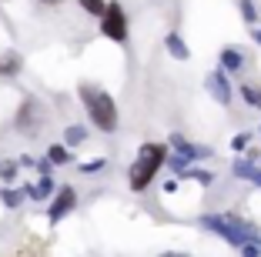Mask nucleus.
Listing matches in <instances>:
<instances>
[{
	"label": "nucleus",
	"instance_id": "nucleus-15",
	"mask_svg": "<svg viewBox=\"0 0 261 257\" xmlns=\"http://www.w3.org/2000/svg\"><path fill=\"white\" fill-rule=\"evenodd\" d=\"M241 97H245V104H251V107H258V110H261V91H258V87L245 83V87H241Z\"/></svg>",
	"mask_w": 261,
	"mask_h": 257
},
{
	"label": "nucleus",
	"instance_id": "nucleus-7",
	"mask_svg": "<svg viewBox=\"0 0 261 257\" xmlns=\"http://www.w3.org/2000/svg\"><path fill=\"white\" fill-rule=\"evenodd\" d=\"M171 147H174V154H181V157H188V160H198V157H207V147H194V144H188L181 134H171Z\"/></svg>",
	"mask_w": 261,
	"mask_h": 257
},
{
	"label": "nucleus",
	"instance_id": "nucleus-17",
	"mask_svg": "<svg viewBox=\"0 0 261 257\" xmlns=\"http://www.w3.org/2000/svg\"><path fill=\"white\" fill-rule=\"evenodd\" d=\"M17 177V164L14 160H0V181H14Z\"/></svg>",
	"mask_w": 261,
	"mask_h": 257
},
{
	"label": "nucleus",
	"instance_id": "nucleus-23",
	"mask_svg": "<svg viewBox=\"0 0 261 257\" xmlns=\"http://www.w3.org/2000/svg\"><path fill=\"white\" fill-rule=\"evenodd\" d=\"M248 177H251V184H258V187H261V167H251V170H248Z\"/></svg>",
	"mask_w": 261,
	"mask_h": 257
},
{
	"label": "nucleus",
	"instance_id": "nucleus-9",
	"mask_svg": "<svg viewBox=\"0 0 261 257\" xmlns=\"http://www.w3.org/2000/svg\"><path fill=\"white\" fill-rule=\"evenodd\" d=\"M20 67H23V61L17 50H0V77H17Z\"/></svg>",
	"mask_w": 261,
	"mask_h": 257
},
{
	"label": "nucleus",
	"instance_id": "nucleus-8",
	"mask_svg": "<svg viewBox=\"0 0 261 257\" xmlns=\"http://www.w3.org/2000/svg\"><path fill=\"white\" fill-rule=\"evenodd\" d=\"M23 194L31 197V201H47V197L54 194V181H50V174H47V177H37L34 184H27V187H23Z\"/></svg>",
	"mask_w": 261,
	"mask_h": 257
},
{
	"label": "nucleus",
	"instance_id": "nucleus-14",
	"mask_svg": "<svg viewBox=\"0 0 261 257\" xmlns=\"http://www.w3.org/2000/svg\"><path fill=\"white\" fill-rule=\"evenodd\" d=\"M221 67H224V70H238V67H241V53L234 50V47L221 50Z\"/></svg>",
	"mask_w": 261,
	"mask_h": 257
},
{
	"label": "nucleus",
	"instance_id": "nucleus-24",
	"mask_svg": "<svg viewBox=\"0 0 261 257\" xmlns=\"http://www.w3.org/2000/svg\"><path fill=\"white\" fill-rule=\"evenodd\" d=\"M248 140H251V134H238V137H234V147H238V151H241V147H245Z\"/></svg>",
	"mask_w": 261,
	"mask_h": 257
},
{
	"label": "nucleus",
	"instance_id": "nucleus-2",
	"mask_svg": "<svg viewBox=\"0 0 261 257\" xmlns=\"http://www.w3.org/2000/svg\"><path fill=\"white\" fill-rule=\"evenodd\" d=\"M81 100H84L87 107V117H91V124L97 130H104V134H114L117 130V104L111 94L97 91V87H91V83H81Z\"/></svg>",
	"mask_w": 261,
	"mask_h": 257
},
{
	"label": "nucleus",
	"instance_id": "nucleus-25",
	"mask_svg": "<svg viewBox=\"0 0 261 257\" xmlns=\"http://www.w3.org/2000/svg\"><path fill=\"white\" fill-rule=\"evenodd\" d=\"M40 4H47V7H57V4H61V0H40Z\"/></svg>",
	"mask_w": 261,
	"mask_h": 257
},
{
	"label": "nucleus",
	"instance_id": "nucleus-21",
	"mask_svg": "<svg viewBox=\"0 0 261 257\" xmlns=\"http://www.w3.org/2000/svg\"><path fill=\"white\" fill-rule=\"evenodd\" d=\"M168 164H171V170H177V174H181V170H185V167L191 164V160L181 157V154H174V157H168Z\"/></svg>",
	"mask_w": 261,
	"mask_h": 257
},
{
	"label": "nucleus",
	"instance_id": "nucleus-18",
	"mask_svg": "<svg viewBox=\"0 0 261 257\" xmlns=\"http://www.w3.org/2000/svg\"><path fill=\"white\" fill-rule=\"evenodd\" d=\"M241 14H245V20H248V23H254V20H258V10H254V4H251V0H241Z\"/></svg>",
	"mask_w": 261,
	"mask_h": 257
},
{
	"label": "nucleus",
	"instance_id": "nucleus-27",
	"mask_svg": "<svg viewBox=\"0 0 261 257\" xmlns=\"http://www.w3.org/2000/svg\"><path fill=\"white\" fill-rule=\"evenodd\" d=\"M254 40H258V44H261V31H254Z\"/></svg>",
	"mask_w": 261,
	"mask_h": 257
},
{
	"label": "nucleus",
	"instance_id": "nucleus-19",
	"mask_svg": "<svg viewBox=\"0 0 261 257\" xmlns=\"http://www.w3.org/2000/svg\"><path fill=\"white\" fill-rule=\"evenodd\" d=\"M181 174L191 177V181H201V184H211V181H215V177L207 174V170H181Z\"/></svg>",
	"mask_w": 261,
	"mask_h": 257
},
{
	"label": "nucleus",
	"instance_id": "nucleus-10",
	"mask_svg": "<svg viewBox=\"0 0 261 257\" xmlns=\"http://www.w3.org/2000/svg\"><path fill=\"white\" fill-rule=\"evenodd\" d=\"M44 160H50V167L70 164V147H64V144H50V147H47V157H44Z\"/></svg>",
	"mask_w": 261,
	"mask_h": 257
},
{
	"label": "nucleus",
	"instance_id": "nucleus-5",
	"mask_svg": "<svg viewBox=\"0 0 261 257\" xmlns=\"http://www.w3.org/2000/svg\"><path fill=\"white\" fill-rule=\"evenodd\" d=\"M74 207H77V190L74 187H61L54 194V201H50V207H47V217H50V224H57V220H64Z\"/></svg>",
	"mask_w": 261,
	"mask_h": 257
},
{
	"label": "nucleus",
	"instance_id": "nucleus-16",
	"mask_svg": "<svg viewBox=\"0 0 261 257\" xmlns=\"http://www.w3.org/2000/svg\"><path fill=\"white\" fill-rule=\"evenodd\" d=\"M81 7H84L87 14L100 17V14H104V7H108V0H81Z\"/></svg>",
	"mask_w": 261,
	"mask_h": 257
},
{
	"label": "nucleus",
	"instance_id": "nucleus-12",
	"mask_svg": "<svg viewBox=\"0 0 261 257\" xmlns=\"http://www.w3.org/2000/svg\"><path fill=\"white\" fill-rule=\"evenodd\" d=\"M87 140V130L81 127V124H70L67 130H64V147H77V144H84Z\"/></svg>",
	"mask_w": 261,
	"mask_h": 257
},
{
	"label": "nucleus",
	"instance_id": "nucleus-13",
	"mask_svg": "<svg viewBox=\"0 0 261 257\" xmlns=\"http://www.w3.org/2000/svg\"><path fill=\"white\" fill-rule=\"evenodd\" d=\"M23 197H27L23 190H14V187H0V201H4V207H10V211L23 204Z\"/></svg>",
	"mask_w": 261,
	"mask_h": 257
},
{
	"label": "nucleus",
	"instance_id": "nucleus-11",
	"mask_svg": "<svg viewBox=\"0 0 261 257\" xmlns=\"http://www.w3.org/2000/svg\"><path fill=\"white\" fill-rule=\"evenodd\" d=\"M164 44H168L171 57H177V61H188V57H191V50H188V44H185L181 37H177V34H168V40H164Z\"/></svg>",
	"mask_w": 261,
	"mask_h": 257
},
{
	"label": "nucleus",
	"instance_id": "nucleus-26",
	"mask_svg": "<svg viewBox=\"0 0 261 257\" xmlns=\"http://www.w3.org/2000/svg\"><path fill=\"white\" fill-rule=\"evenodd\" d=\"M161 257H188V254H174V250H171V254H161Z\"/></svg>",
	"mask_w": 261,
	"mask_h": 257
},
{
	"label": "nucleus",
	"instance_id": "nucleus-6",
	"mask_svg": "<svg viewBox=\"0 0 261 257\" xmlns=\"http://www.w3.org/2000/svg\"><path fill=\"white\" fill-rule=\"evenodd\" d=\"M204 83H207V91H211V97H215L218 104H231V83L221 70H211Z\"/></svg>",
	"mask_w": 261,
	"mask_h": 257
},
{
	"label": "nucleus",
	"instance_id": "nucleus-20",
	"mask_svg": "<svg viewBox=\"0 0 261 257\" xmlns=\"http://www.w3.org/2000/svg\"><path fill=\"white\" fill-rule=\"evenodd\" d=\"M241 254H245V257H261V244H258V241L241 244Z\"/></svg>",
	"mask_w": 261,
	"mask_h": 257
},
{
	"label": "nucleus",
	"instance_id": "nucleus-1",
	"mask_svg": "<svg viewBox=\"0 0 261 257\" xmlns=\"http://www.w3.org/2000/svg\"><path fill=\"white\" fill-rule=\"evenodd\" d=\"M201 227L215 231L218 237H224V241L234 244V247H241V244L258 241L261 237L258 224H248V220L234 217V214H204V217H201Z\"/></svg>",
	"mask_w": 261,
	"mask_h": 257
},
{
	"label": "nucleus",
	"instance_id": "nucleus-3",
	"mask_svg": "<svg viewBox=\"0 0 261 257\" xmlns=\"http://www.w3.org/2000/svg\"><path fill=\"white\" fill-rule=\"evenodd\" d=\"M164 160H168L164 144H144V147H141V151H138V160L130 164V174H127L130 190H144L147 184L154 181V174L161 170Z\"/></svg>",
	"mask_w": 261,
	"mask_h": 257
},
{
	"label": "nucleus",
	"instance_id": "nucleus-4",
	"mask_svg": "<svg viewBox=\"0 0 261 257\" xmlns=\"http://www.w3.org/2000/svg\"><path fill=\"white\" fill-rule=\"evenodd\" d=\"M100 34L108 40H114V44L127 40V14H124V7L117 0H111L108 7H104V14H100Z\"/></svg>",
	"mask_w": 261,
	"mask_h": 257
},
{
	"label": "nucleus",
	"instance_id": "nucleus-22",
	"mask_svg": "<svg viewBox=\"0 0 261 257\" xmlns=\"http://www.w3.org/2000/svg\"><path fill=\"white\" fill-rule=\"evenodd\" d=\"M100 167H104V160H87V164H81V170H84V174H94Z\"/></svg>",
	"mask_w": 261,
	"mask_h": 257
}]
</instances>
